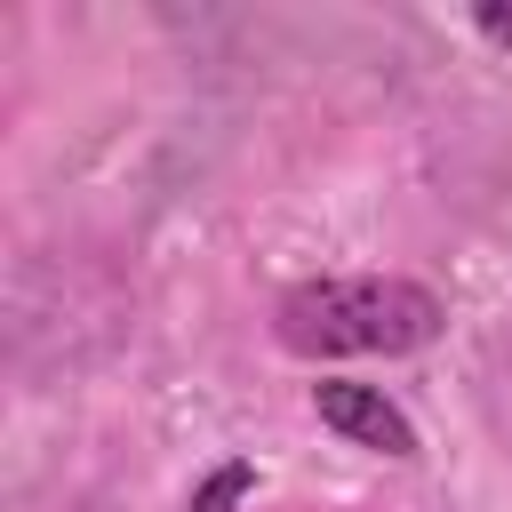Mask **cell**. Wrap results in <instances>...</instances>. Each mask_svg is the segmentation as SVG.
Instances as JSON below:
<instances>
[{
	"label": "cell",
	"mask_w": 512,
	"mask_h": 512,
	"mask_svg": "<svg viewBox=\"0 0 512 512\" xmlns=\"http://www.w3.org/2000/svg\"><path fill=\"white\" fill-rule=\"evenodd\" d=\"M312 416H320L328 432H344L352 448H376V456H392V464H408V456H416V424H408L376 384L320 376V384H312Z\"/></svg>",
	"instance_id": "cell-2"
},
{
	"label": "cell",
	"mask_w": 512,
	"mask_h": 512,
	"mask_svg": "<svg viewBox=\"0 0 512 512\" xmlns=\"http://www.w3.org/2000/svg\"><path fill=\"white\" fill-rule=\"evenodd\" d=\"M448 328V304L424 280H296L272 304V336L296 360H336V352H424Z\"/></svg>",
	"instance_id": "cell-1"
},
{
	"label": "cell",
	"mask_w": 512,
	"mask_h": 512,
	"mask_svg": "<svg viewBox=\"0 0 512 512\" xmlns=\"http://www.w3.org/2000/svg\"><path fill=\"white\" fill-rule=\"evenodd\" d=\"M480 32L488 40H512V8H480Z\"/></svg>",
	"instance_id": "cell-4"
},
{
	"label": "cell",
	"mask_w": 512,
	"mask_h": 512,
	"mask_svg": "<svg viewBox=\"0 0 512 512\" xmlns=\"http://www.w3.org/2000/svg\"><path fill=\"white\" fill-rule=\"evenodd\" d=\"M248 496H256V464H248V456H232V464H216V472L192 488V504H184V512H240Z\"/></svg>",
	"instance_id": "cell-3"
}]
</instances>
